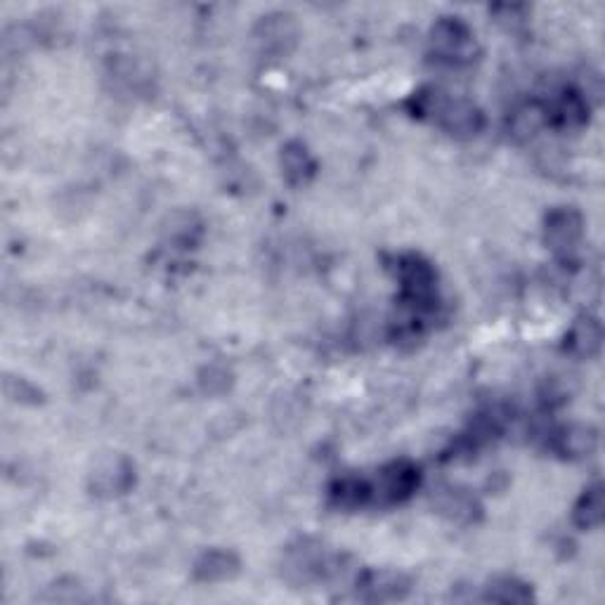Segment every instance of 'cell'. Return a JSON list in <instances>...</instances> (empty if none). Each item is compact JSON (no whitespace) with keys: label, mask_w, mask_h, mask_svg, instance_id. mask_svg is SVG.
Returning a JSON list of instances; mask_svg holds the SVG:
<instances>
[{"label":"cell","mask_w":605,"mask_h":605,"mask_svg":"<svg viewBox=\"0 0 605 605\" xmlns=\"http://www.w3.org/2000/svg\"><path fill=\"white\" fill-rule=\"evenodd\" d=\"M481 598L493 601V603H530V601H535V594H532V586L521 580L497 578L485 586Z\"/></svg>","instance_id":"cell-18"},{"label":"cell","mask_w":605,"mask_h":605,"mask_svg":"<svg viewBox=\"0 0 605 605\" xmlns=\"http://www.w3.org/2000/svg\"><path fill=\"white\" fill-rule=\"evenodd\" d=\"M603 483L596 481L594 485H589L584 489L578 501H574L572 523L580 530H596L603 523Z\"/></svg>","instance_id":"cell-17"},{"label":"cell","mask_w":605,"mask_h":605,"mask_svg":"<svg viewBox=\"0 0 605 605\" xmlns=\"http://www.w3.org/2000/svg\"><path fill=\"white\" fill-rule=\"evenodd\" d=\"M434 503L444 518H450V521L461 525L475 523L483 513L481 501L475 499L468 489L461 487H440L434 497Z\"/></svg>","instance_id":"cell-14"},{"label":"cell","mask_w":605,"mask_h":605,"mask_svg":"<svg viewBox=\"0 0 605 605\" xmlns=\"http://www.w3.org/2000/svg\"><path fill=\"white\" fill-rule=\"evenodd\" d=\"M339 572V556L329 554L322 542L312 537H300L284 549L282 578L292 586H310L324 582Z\"/></svg>","instance_id":"cell-2"},{"label":"cell","mask_w":605,"mask_h":605,"mask_svg":"<svg viewBox=\"0 0 605 605\" xmlns=\"http://www.w3.org/2000/svg\"><path fill=\"white\" fill-rule=\"evenodd\" d=\"M194 580L204 584H221L235 580L241 572V560L229 549H209L194 560Z\"/></svg>","instance_id":"cell-11"},{"label":"cell","mask_w":605,"mask_h":605,"mask_svg":"<svg viewBox=\"0 0 605 605\" xmlns=\"http://www.w3.org/2000/svg\"><path fill=\"white\" fill-rule=\"evenodd\" d=\"M546 111V126L556 131H580L589 123V103L582 91L572 85H560L549 99H542Z\"/></svg>","instance_id":"cell-6"},{"label":"cell","mask_w":605,"mask_h":605,"mask_svg":"<svg viewBox=\"0 0 605 605\" xmlns=\"http://www.w3.org/2000/svg\"><path fill=\"white\" fill-rule=\"evenodd\" d=\"M601 343H603V327L598 322V317L582 315L568 329L564 351L578 359H592L601 353Z\"/></svg>","instance_id":"cell-13"},{"label":"cell","mask_w":605,"mask_h":605,"mask_svg":"<svg viewBox=\"0 0 605 605\" xmlns=\"http://www.w3.org/2000/svg\"><path fill=\"white\" fill-rule=\"evenodd\" d=\"M329 501L331 507L341 511H355L371 507V493H369V478L363 475H345L329 487Z\"/></svg>","instance_id":"cell-15"},{"label":"cell","mask_w":605,"mask_h":605,"mask_svg":"<svg viewBox=\"0 0 605 605\" xmlns=\"http://www.w3.org/2000/svg\"><path fill=\"white\" fill-rule=\"evenodd\" d=\"M428 43L436 60L452 67H466L481 52L475 34L459 17H440L434 28H430Z\"/></svg>","instance_id":"cell-3"},{"label":"cell","mask_w":605,"mask_h":605,"mask_svg":"<svg viewBox=\"0 0 605 605\" xmlns=\"http://www.w3.org/2000/svg\"><path fill=\"white\" fill-rule=\"evenodd\" d=\"M412 592V580L395 570H365L357 578V598L367 603L402 601Z\"/></svg>","instance_id":"cell-8"},{"label":"cell","mask_w":605,"mask_h":605,"mask_svg":"<svg viewBox=\"0 0 605 605\" xmlns=\"http://www.w3.org/2000/svg\"><path fill=\"white\" fill-rule=\"evenodd\" d=\"M412 117L438 126L452 138H475L485 128L483 109L466 97H456L440 88H424L407 103Z\"/></svg>","instance_id":"cell-1"},{"label":"cell","mask_w":605,"mask_h":605,"mask_svg":"<svg viewBox=\"0 0 605 605\" xmlns=\"http://www.w3.org/2000/svg\"><path fill=\"white\" fill-rule=\"evenodd\" d=\"M598 448V430L589 424L560 426L551 434V450L568 461L589 459Z\"/></svg>","instance_id":"cell-10"},{"label":"cell","mask_w":605,"mask_h":605,"mask_svg":"<svg viewBox=\"0 0 605 605\" xmlns=\"http://www.w3.org/2000/svg\"><path fill=\"white\" fill-rule=\"evenodd\" d=\"M584 237V218L578 209L556 206L544 218V244L558 261L572 263L580 253Z\"/></svg>","instance_id":"cell-5"},{"label":"cell","mask_w":605,"mask_h":605,"mask_svg":"<svg viewBox=\"0 0 605 605\" xmlns=\"http://www.w3.org/2000/svg\"><path fill=\"white\" fill-rule=\"evenodd\" d=\"M258 48L268 55H286L298 40V26L289 12H270L253 28Z\"/></svg>","instance_id":"cell-9"},{"label":"cell","mask_w":605,"mask_h":605,"mask_svg":"<svg viewBox=\"0 0 605 605\" xmlns=\"http://www.w3.org/2000/svg\"><path fill=\"white\" fill-rule=\"evenodd\" d=\"M135 483V468L123 454H107L95 461L91 471L93 495L114 499L126 495Z\"/></svg>","instance_id":"cell-7"},{"label":"cell","mask_w":605,"mask_h":605,"mask_svg":"<svg viewBox=\"0 0 605 605\" xmlns=\"http://www.w3.org/2000/svg\"><path fill=\"white\" fill-rule=\"evenodd\" d=\"M419 468L412 461L398 459L377 471L373 478H369L371 507H395V503L407 501L416 487H419Z\"/></svg>","instance_id":"cell-4"},{"label":"cell","mask_w":605,"mask_h":605,"mask_svg":"<svg viewBox=\"0 0 605 605\" xmlns=\"http://www.w3.org/2000/svg\"><path fill=\"white\" fill-rule=\"evenodd\" d=\"M542 128H546V111L542 99H527L518 105L509 117V135L518 142H530Z\"/></svg>","instance_id":"cell-16"},{"label":"cell","mask_w":605,"mask_h":605,"mask_svg":"<svg viewBox=\"0 0 605 605\" xmlns=\"http://www.w3.org/2000/svg\"><path fill=\"white\" fill-rule=\"evenodd\" d=\"M282 176L292 187H308L317 176V162L306 142L289 140L280 152Z\"/></svg>","instance_id":"cell-12"}]
</instances>
